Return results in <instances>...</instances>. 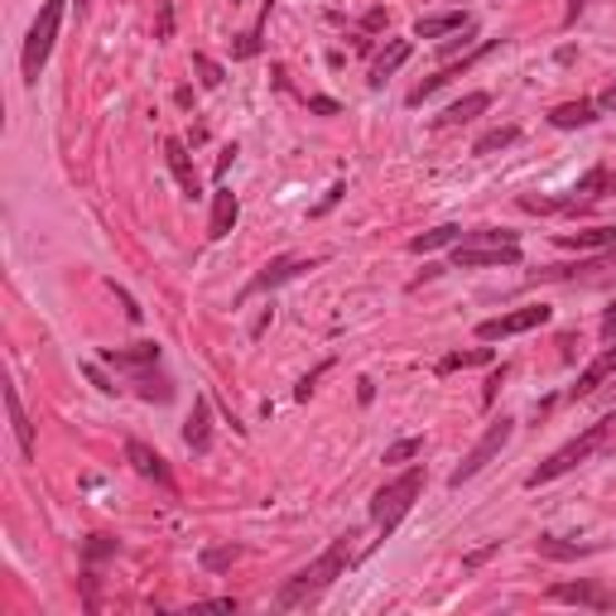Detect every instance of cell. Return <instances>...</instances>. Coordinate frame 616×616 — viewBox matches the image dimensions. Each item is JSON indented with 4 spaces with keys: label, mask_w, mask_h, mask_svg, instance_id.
Segmentation results:
<instances>
[{
    "label": "cell",
    "mask_w": 616,
    "mask_h": 616,
    "mask_svg": "<svg viewBox=\"0 0 616 616\" xmlns=\"http://www.w3.org/2000/svg\"><path fill=\"white\" fill-rule=\"evenodd\" d=\"M492 554H501V540H492V544H486V550H472L468 558H462V568H468V573H472V568H482Z\"/></svg>",
    "instance_id": "836d02e7"
},
{
    "label": "cell",
    "mask_w": 616,
    "mask_h": 616,
    "mask_svg": "<svg viewBox=\"0 0 616 616\" xmlns=\"http://www.w3.org/2000/svg\"><path fill=\"white\" fill-rule=\"evenodd\" d=\"M170 34H174V6L164 0V6H160V39H170Z\"/></svg>",
    "instance_id": "8d00e7d4"
},
{
    "label": "cell",
    "mask_w": 616,
    "mask_h": 616,
    "mask_svg": "<svg viewBox=\"0 0 616 616\" xmlns=\"http://www.w3.org/2000/svg\"><path fill=\"white\" fill-rule=\"evenodd\" d=\"M410 53H414L410 39H396V44H390V49L381 53V59L371 63V88H381V82H386L390 73H396V68H404V59H410Z\"/></svg>",
    "instance_id": "7402d4cb"
},
{
    "label": "cell",
    "mask_w": 616,
    "mask_h": 616,
    "mask_svg": "<svg viewBox=\"0 0 616 616\" xmlns=\"http://www.w3.org/2000/svg\"><path fill=\"white\" fill-rule=\"evenodd\" d=\"M236 558H242V550H236V544H217V550L203 554V568H207V573H222V568H232Z\"/></svg>",
    "instance_id": "f546056e"
},
{
    "label": "cell",
    "mask_w": 616,
    "mask_h": 616,
    "mask_svg": "<svg viewBox=\"0 0 616 616\" xmlns=\"http://www.w3.org/2000/svg\"><path fill=\"white\" fill-rule=\"evenodd\" d=\"M424 453V439H396L386 448V458L381 462H390V468H396V462H410V458H419Z\"/></svg>",
    "instance_id": "4dcf8cb0"
},
{
    "label": "cell",
    "mask_w": 616,
    "mask_h": 616,
    "mask_svg": "<svg viewBox=\"0 0 616 616\" xmlns=\"http://www.w3.org/2000/svg\"><path fill=\"white\" fill-rule=\"evenodd\" d=\"M314 265H324V260H299V256H275L270 265H265V270L250 279V285L242 289V304L246 299H256V294H265V289H279L285 285V279H299L304 270H314Z\"/></svg>",
    "instance_id": "30bf717a"
},
{
    "label": "cell",
    "mask_w": 616,
    "mask_h": 616,
    "mask_svg": "<svg viewBox=\"0 0 616 616\" xmlns=\"http://www.w3.org/2000/svg\"><path fill=\"white\" fill-rule=\"evenodd\" d=\"M597 116H602L597 102H587V96H578V102L554 106V111H550V125H554V131H578V125H593Z\"/></svg>",
    "instance_id": "ffe728a7"
},
{
    "label": "cell",
    "mask_w": 616,
    "mask_h": 616,
    "mask_svg": "<svg viewBox=\"0 0 616 616\" xmlns=\"http://www.w3.org/2000/svg\"><path fill=\"white\" fill-rule=\"evenodd\" d=\"M607 376H616V338L578 371V386H568V400H587L597 386H607Z\"/></svg>",
    "instance_id": "7c38bea8"
},
{
    "label": "cell",
    "mask_w": 616,
    "mask_h": 616,
    "mask_svg": "<svg viewBox=\"0 0 616 616\" xmlns=\"http://www.w3.org/2000/svg\"><path fill=\"white\" fill-rule=\"evenodd\" d=\"M308 111H318V116H338V102H332V96H308Z\"/></svg>",
    "instance_id": "d590c367"
},
{
    "label": "cell",
    "mask_w": 616,
    "mask_h": 616,
    "mask_svg": "<svg viewBox=\"0 0 616 616\" xmlns=\"http://www.w3.org/2000/svg\"><path fill=\"white\" fill-rule=\"evenodd\" d=\"M501 381H506V367H496L492 376H486V390H482V400H486V404L496 400V390H501Z\"/></svg>",
    "instance_id": "e575fe53"
},
{
    "label": "cell",
    "mask_w": 616,
    "mask_h": 616,
    "mask_svg": "<svg viewBox=\"0 0 616 616\" xmlns=\"http://www.w3.org/2000/svg\"><path fill=\"white\" fill-rule=\"evenodd\" d=\"M102 361H111L116 371H145V367H160V347L154 342H135V347H106Z\"/></svg>",
    "instance_id": "9a60e30c"
},
{
    "label": "cell",
    "mask_w": 616,
    "mask_h": 616,
    "mask_svg": "<svg viewBox=\"0 0 616 616\" xmlns=\"http://www.w3.org/2000/svg\"><path fill=\"white\" fill-rule=\"evenodd\" d=\"M607 193H612V198H616V170H612V184H607Z\"/></svg>",
    "instance_id": "ee69618b"
},
{
    "label": "cell",
    "mask_w": 616,
    "mask_h": 616,
    "mask_svg": "<svg viewBox=\"0 0 616 616\" xmlns=\"http://www.w3.org/2000/svg\"><path fill=\"white\" fill-rule=\"evenodd\" d=\"M453 242H462V227H433V232H424V236H410V250L414 256H429V250H439V246H453Z\"/></svg>",
    "instance_id": "484cf974"
},
{
    "label": "cell",
    "mask_w": 616,
    "mask_h": 616,
    "mask_svg": "<svg viewBox=\"0 0 616 616\" xmlns=\"http://www.w3.org/2000/svg\"><path fill=\"white\" fill-rule=\"evenodd\" d=\"M496 49H501V39H482V44L472 49V53H468V59H462L458 68H439V73L419 82V88H414L410 96H404V102H410V106H424V102H429L433 92H439V88H448V82H453V78H462V73H468V68H478V63L486 59V53H496Z\"/></svg>",
    "instance_id": "9c48e42d"
},
{
    "label": "cell",
    "mask_w": 616,
    "mask_h": 616,
    "mask_svg": "<svg viewBox=\"0 0 616 616\" xmlns=\"http://www.w3.org/2000/svg\"><path fill=\"white\" fill-rule=\"evenodd\" d=\"M564 250H612L616 246V227H587V232H558L554 236Z\"/></svg>",
    "instance_id": "44dd1931"
},
{
    "label": "cell",
    "mask_w": 616,
    "mask_h": 616,
    "mask_svg": "<svg viewBox=\"0 0 616 616\" xmlns=\"http://www.w3.org/2000/svg\"><path fill=\"white\" fill-rule=\"evenodd\" d=\"M131 386H135V396L150 400V404H170V400H174V381H170V376H164L160 367L131 371Z\"/></svg>",
    "instance_id": "2e32d148"
},
{
    "label": "cell",
    "mask_w": 616,
    "mask_h": 616,
    "mask_svg": "<svg viewBox=\"0 0 616 616\" xmlns=\"http://www.w3.org/2000/svg\"><path fill=\"white\" fill-rule=\"evenodd\" d=\"M521 236L506 227H472L462 232V242H453V265L458 270H511L521 265Z\"/></svg>",
    "instance_id": "7a4b0ae2"
},
{
    "label": "cell",
    "mask_w": 616,
    "mask_h": 616,
    "mask_svg": "<svg viewBox=\"0 0 616 616\" xmlns=\"http://www.w3.org/2000/svg\"><path fill=\"white\" fill-rule=\"evenodd\" d=\"M535 550H540L544 558H587V554H597V544L558 540V535H540V540H535Z\"/></svg>",
    "instance_id": "cb8c5ba5"
},
{
    "label": "cell",
    "mask_w": 616,
    "mask_h": 616,
    "mask_svg": "<svg viewBox=\"0 0 616 616\" xmlns=\"http://www.w3.org/2000/svg\"><path fill=\"white\" fill-rule=\"evenodd\" d=\"M342 193H347L342 184H332V188H328V198H324V203H318V207H314V217H324V213H328V207H332V203H338V198H342Z\"/></svg>",
    "instance_id": "74e56055"
},
{
    "label": "cell",
    "mask_w": 616,
    "mask_h": 616,
    "mask_svg": "<svg viewBox=\"0 0 616 616\" xmlns=\"http://www.w3.org/2000/svg\"><path fill=\"white\" fill-rule=\"evenodd\" d=\"M607 184H612V164H593L583 178H578V188H573V198H578V207H587V203H597L602 193H607Z\"/></svg>",
    "instance_id": "603a6c76"
},
{
    "label": "cell",
    "mask_w": 616,
    "mask_h": 616,
    "mask_svg": "<svg viewBox=\"0 0 616 616\" xmlns=\"http://www.w3.org/2000/svg\"><path fill=\"white\" fill-rule=\"evenodd\" d=\"M164 160H170V170H174V178H178V188H184V198H198L203 184H198V170H193L184 140H164Z\"/></svg>",
    "instance_id": "5bb4252c"
},
{
    "label": "cell",
    "mask_w": 616,
    "mask_h": 616,
    "mask_svg": "<svg viewBox=\"0 0 616 616\" xmlns=\"http://www.w3.org/2000/svg\"><path fill=\"white\" fill-rule=\"evenodd\" d=\"M357 558H361V554H357V530H347V535L332 540L328 550L314 558V564L299 568L285 587H279V593H275V612H299V607H314V602L324 597L332 583L347 578V568H352Z\"/></svg>",
    "instance_id": "6da1fadb"
},
{
    "label": "cell",
    "mask_w": 616,
    "mask_h": 616,
    "mask_svg": "<svg viewBox=\"0 0 616 616\" xmlns=\"http://www.w3.org/2000/svg\"><path fill=\"white\" fill-rule=\"evenodd\" d=\"M111 554H121V540H111V535H88V544H82V564L88 568H96Z\"/></svg>",
    "instance_id": "83f0119b"
},
{
    "label": "cell",
    "mask_w": 616,
    "mask_h": 616,
    "mask_svg": "<svg viewBox=\"0 0 616 616\" xmlns=\"http://www.w3.org/2000/svg\"><path fill=\"white\" fill-rule=\"evenodd\" d=\"M184 443L193 448V453H207V448H213V400L207 396L193 400V414L184 424Z\"/></svg>",
    "instance_id": "4fadbf2b"
},
{
    "label": "cell",
    "mask_w": 616,
    "mask_h": 616,
    "mask_svg": "<svg viewBox=\"0 0 616 616\" xmlns=\"http://www.w3.org/2000/svg\"><path fill=\"white\" fill-rule=\"evenodd\" d=\"M583 6H587V0H573V6H568V20H573V16H578V10H583Z\"/></svg>",
    "instance_id": "7bdbcfd3"
},
{
    "label": "cell",
    "mask_w": 616,
    "mask_h": 616,
    "mask_svg": "<svg viewBox=\"0 0 616 616\" xmlns=\"http://www.w3.org/2000/svg\"><path fill=\"white\" fill-rule=\"evenodd\" d=\"M193 68L203 73V88H217V82H222V68L207 59V53H193Z\"/></svg>",
    "instance_id": "1f68e13d"
},
{
    "label": "cell",
    "mask_w": 616,
    "mask_h": 616,
    "mask_svg": "<svg viewBox=\"0 0 616 616\" xmlns=\"http://www.w3.org/2000/svg\"><path fill=\"white\" fill-rule=\"evenodd\" d=\"M521 140V125H496V131H486L478 145H472V154H496V150H506Z\"/></svg>",
    "instance_id": "4316f807"
},
{
    "label": "cell",
    "mask_w": 616,
    "mask_h": 616,
    "mask_svg": "<svg viewBox=\"0 0 616 616\" xmlns=\"http://www.w3.org/2000/svg\"><path fill=\"white\" fill-rule=\"evenodd\" d=\"M511 433H515V419H511V414L492 419V424H486V433L478 439V448H472V453L453 468V478H448V486H462V482H472V478H478V472L486 468V462H492V458L501 453V448L511 443Z\"/></svg>",
    "instance_id": "8992f818"
},
{
    "label": "cell",
    "mask_w": 616,
    "mask_h": 616,
    "mask_svg": "<svg viewBox=\"0 0 616 616\" xmlns=\"http://www.w3.org/2000/svg\"><path fill=\"white\" fill-rule=\"evenodd\" d=\"M207 612H236V602L232 597H213V602H203Z\"/></svg>",
    "instance_id": "b9f144b4"
},
{
    "label": "cell",
    "mask_w": 616,
    "mask_h": 616,
    "mask_svg": "<svg viewBox=\"0 0 616 616\" xmlns=\"http://www.w3.org/2000/svg\"><path fill=\"white\" fill-rule=\"evenodd\" d=\"M486 106H492V96H486V92H468V96H462V102H453V106L443 111V116H439V125H462V121L482 116Z\"/></svg>",
    "instance_id": "d4e9b609"
},
{
    "label": "cell",
    "mask_w": 616,
    "mask_h": 616,
    "mask_svg": "<svg viewBox=\"0 0 616 616\" xmlns=\"http://www.w3.org/2000/svg\"><path fill=\"white\" fill-rule=\"evenodd\" d=\"M544 324H550V308H544V304H525V308H511V314L482 318V324H478V338H482V342H501V338H521V332L544 328Z\"/></svg>",
    "instance_id": "52a82bcc"
},
{
    "label": "cell",
    "mask_w": 616,
    "mask_h": 616,
    "mask_svg": "<svg viewBox=\"0 0 616 616\" xmlns=\"http://www.w3.org/2000/svg\"><path fill=\"white\" fill-rule=\"evenodd\" d=\"M357 400H361V404H371V400H376V386L367 381V376H361V381H357Z\"/></svg>",
    "instance_id": "60d3db41"
},
{
    "label": "cell",
    "mask_w": 616,
    "mask_h": 616,
    "mask_svg": "<svg viewBox=\"0 0 616 616\" xmlns=\"http://www.w3.org/2000/svg\"><path fill=\"white\" fill-rule=\"evenodd\" d=\"M328 367H332V361H324V367H314V371H308V376H304V381H299V386H294V400H308V396H314V386H318V381H324V371H328Z\"/></svg>",
    "instance_id": "d6a6232c"
},
{
    "label": "cell",
    "mask_w": 616,
    "mask_h": 616,
    "mask_svg": "<svg viewBox=\"0 0 616 616\" xmlns=\"http://www.w3.org/2000/svg\"><path fill=\"white\" fill-rule=\"evenodd\" d=\"M472 16L468 10H448V16H424L414 24V39H439V34H468Z\"/></svg>",
    "instance_id": "d6986e66"
},
{
    "label": "cell",
    "mask_w": 616,
    "mask_h": 616,
    "mask_svg": "<svg viewBox=\"0 0 616 616\" xmlns=\"http://www.w3.org/2000/svg\"><path fill=\"white\" fill-rule=\"evenodd\" d=\"M602 338H607V342L616 338V304L607 308V314H602Z\"/></svg>",
    "instance_id": "f35d334b"
},
{
    "label": "cell",
    "mask_w": 616,
    "mask_h": 616,
    "mask_svg": "<svg viewBox=\"0 0 616 616\" xmlns=\"http://www.w3.org/2000/svg\"><path fill=\"white\" fill-rule=\"evenodd\" d=\"M593 102H597V111H616V82L602 96H593Z\"/></svg>",
    "instance_id": "ab89813d"
},
{
    "label": "cell",
    "mask_w": 616,
    "mask_h": 616,
    "mask_svg": "<svg viewBox=\"0 0 616 616\" xmlns=\"http://www.w3.org/2000/svg\"><path fill=\"white\" fill-rule=\"evenodd\" d=\"M612 439H616V424H612L607 414H602L593 429H583V433H578V439H573V443H564V448H558V453H550V458H544L540 468H535V472H530V478H525V486H544V482H558V478H564V472H573V468H578V462H587L593 453H602V448H607Z\"/></svg>",
    "instance_id": "3957f363"
},
{
    "label": "cell",
    "mask_w": 616,
    "mask_h": 616,
    "mask_svg": "<svg viewBox=\"0 0 616 616\" xmlns=\"http://www.w3.org/2000/svg\"><path fill=\"white\" fill-rule=\"evenodd\" d=\"M125 462L140 472L145 482H154L160 492H170V496H178V482H174V472H170V462H164L160 453H154L150 443H140V439H125Z\"/></svg>",
    "instance_id": "ba28073f"
},
{
    "label": "cell",
    "mask_w": 616,
    "mask_h": 616,
    "mask_svg": "<svg viewBox=\"0 0 616 616\" xmlns=\"http://www.w3.org/2000/svg\"><path fill=\"white\" fill-rule=\"evenodd\" d=\"M486 361H492V347H478V352H448V357L439 361V376L462 371V367H486Z\"/></svg>",
    "instance_id": "f1b7e54d"
},
{
    "label": "cell",
    "mask_w": 616,
    "mask_h": 616,
    "mask_svg": "<svg viewBox=\"0 0 616 616\" xmlns=\"http://www.w3.org/2000/svg\"><path fill=\"white\" fill-rule=\"evenodd\" d=\"M550 602H573V607H587V612H616V593L602 583H554Z\"/></svg>",
    "instance_id": "8fae6325"
},
{
    "label": "cell",
    "mask_w": 616,
    "mask_h": 616,
    "mask_svg": "<svg viewBox=\"0 0 616 616\" xmlns=\"http://www.w3.org/2000/svg\"><path fill=\"white\" fill-rule=\"evenodd\" d=\"M63 10L68 0H44V10H39V20L30 24V39H24V53H20V68H24V82H39L44 73L49 53H53V39H59V24H63Z\"/></svg>",
    "instance_id": "5b68a950"
},
{
    "label": "cell",
    "mask_w": 616,
    "mask_h": 616,
    "mask_svg": "<svg viewBox=\"0 0 616 616\" xmlns=\"http://www.w3.org/2000/svg\"><path fill=\"white\" fill-rule=\"evenodd\" d=\"M419 492H424V468H404L396 482H386L381 492L371 496V525L381 530V540H390L400 530V521L414 511Z\"/></svg>",
    "instance_id": "277c9868"
},
{
    "label": "cell",
    "mask_w": 616,
    "mask_h": 616,
    "mask_svg": "<svg viewBox=\"0 0 616 616\" xmlns=\"http://www.w3.org/2000/svg\"><path fill=\"white\" fill-rule=\"evenodd\" d=\"M6 410H10V429H16L20 458L30 462V458H34V424H30V414H24V404H20V390H16V386H6Z\"/></svg>",
    "instance_id": "ac0fdd59"
},
{
    "label": "cell",
    "mask_w": 616,
    "mask_h": 616,
    "mask_svg": "<svg viewBox=\"0 0 616 616\" xmlns=\"http://www.w3.org/2000/svg\"><path fill=\"white\" fill-rule=\"evenodd\" d=\"M236 193H227V188H217L213 193V222H207V242H227L232 236V227H236Z\"/></svg>",
    "instance_id": "e0dca14e"
}]
</instances>
